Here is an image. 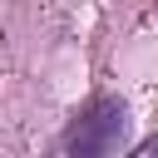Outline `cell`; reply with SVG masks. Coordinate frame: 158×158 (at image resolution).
<instances>
[{"mask_svg":"<svg viewBox=\"0 0 158 158\" xmlns=\"http://www.w3.org/2000/svg\"><path fill=\"white\" fill-rule=\"evenodd\" d=\"M128 138V109L114 94H94L64 128L59 158H114V148Z\"/></svg>","mask_w":158,"mask_h":158,"instance_id":"obj_1","label":"cell"},{"mask_svg":"<svg viewBox=\"0 0 158 158\" xmlns=\"http://www.w3.org/2000/svg\"><path fill=\"white\" fill-rule=\"evenodd\" d=\"M138 158H158V138H153V143H143V148H138Z\"/></svg>","mask_w":158,"mask_h":158,"instance_id":"obj_2","label":"cell"}]
</instances>
